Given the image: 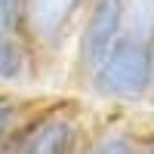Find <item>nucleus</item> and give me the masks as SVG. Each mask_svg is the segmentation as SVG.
Here are the masks:
<instances>
[{"instance_id":"nucleus-3","label":"nucleus","mask_w":154,"mask_h":154,"mask_svg":"<svg viewBox=\"0 0 154 154\" xmlns=\"http://www.w3.org/2000/svg\"><path fill=\"white\" fill-rule=\"evenodd\" d=\"M86 0H25L22 34L34 46L40 59V71L56 65L62 53H71V40L77 34Z\"/></svg>"},{"instance_id":"nucleus-5","label":"nucleus","mask_w":154,"mask_h":154,"mask_svg":"<svg viewBox=\"0 0 154 154\" xmlns=\"http://www.w3.org/2000/svg\"><path fill=\"white\" fill-rule=\"evenodd\" d=\"M139 136L133 126H102L93 130L83 154H139Z\"/></svg>"},{"instance_id":"nucleus-6","label":"nucleus","mask_w":154,"mask_h":154,"mask_svg":"<svg viewBox=\"0 0 154 154\" xmlns=\"http://www.w3.org/2000/svg\"><path fill=\"white\" fill-rule=\"evenodd\" d=\"M34 105L31 102H22L19 96H12V93H6V89H0V142L16 130V123L28 114Z\"/></svg>"},{"instance_id":"nucleus-9","label":"nucleus","mask_w":154,"mask_h":154,"mask_svg":"<svg viewBox=\"0 0 154 154\" xmlns=\"http://www.w3.org/2000/svg\"><path fill=\"white\" fill-rule=\"evenodd\" d=\"M148 102L154 105V37H151V93H148Z\"/></svg>"},{"instance_id":"nucleus-10","label":"nucleus","mask_w":154,"mask_h":154,"mask_svg":"<svg viewBox=\"0 0 154 154\" xmlns=\"http://www.w3.org/2000/svg\"><path fill=\"white\" fill-rule=\"evenodd\" d=\"M0 31H12L9 22H6V9H3V0H0Z\"/></svg>"},{"instance_id":"nucleus-8","label":"nucleus","mask_w":154,"mask_h":154,"mask_svg":"<svg viewBox=\"0 0 154 154\" xmlns=\"http://www.w3.org/2000/svg\"><path fill=\"white\" fill-rule=\"evenodd\" d=\"M139 154H154V136H139Z\"/></svg>"},{"instance_id":"nucleus-1","label":"nucleus","mask_w":154,"mask_h":154,"mask_svg":"<svg viewBox=\"0 0 154 154\" xmlns=\"http://www.w3.org/2000/svg\"><path fill=\"white\" fill-rule=\"evenodd\" d=\"M83 93L108 105H142L151 93V40L120 34L83 83Z\"/></svg>"},{"instance_id":"nucleus-7","label":"nucleus","mask_w":154,"mask_h":154,"mask_svg":"<svg viewBox=\"0 0 154 154\" xmlns=\"http://www.w3.org/2000/svg\"><path fill=\"white\" fill-rule=\"evenodd\" d=\"M6 9V22L12 31H22V12H25V0H3Z\"/></svg>"},{"instance_id":"nucleus-4","label":"nucleus","mask_w":154,"mask_h":154,"mask_svg":"<svg viewBox=\"0 0 154 154\" xmlns=\"http://www.w3.org/2000/svg\"><path fill=\"white\" fill-rule=\"evenodd\" d=\"M40 71L34 46L22 31H0V89L22 86Z\"/></svg>"},{"instance_id":"nucleus-2","label":"nucleus","mask_w":154,"mask_h":154,"mask_svg":"<svg viewBox=\"0 0 154 154\" xmlns=\"http://www.w3.org/2000/svg\"><path fill=\"white\" fill-rule=\"evenodd\" d=\"M123 22H126V0H86L68 53V74L77 89H83V83L105 59L111 43L123 34Z\"/></svg>"}]
</instances>
